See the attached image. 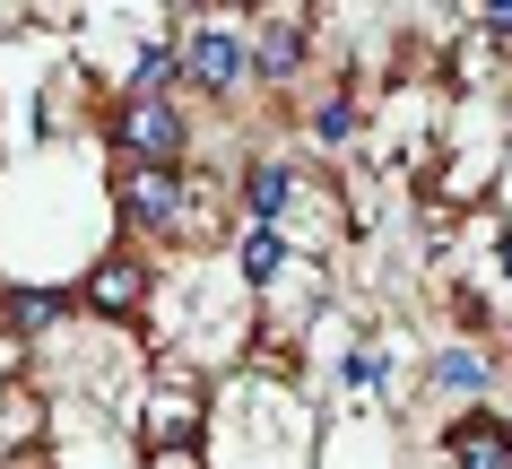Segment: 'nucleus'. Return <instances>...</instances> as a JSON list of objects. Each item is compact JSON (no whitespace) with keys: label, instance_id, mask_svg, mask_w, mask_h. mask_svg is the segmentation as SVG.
<instances>
[{"label":"nucleus","instance_id":"obj_1","mask_svg":"<svg viewBox=\"0 0 512 469\" xmlns=\"http://www.w3.org/2000/svg\"><path fill=\"white\" fill-rule=\"evenodd\" d=\"M113 148L122 157H139V166H183V148H191V122L174 96H122V113H113Z\"/></svg>","mask_w":512,"mask_h":469},{"label":"nucleus","instance_id":"obj_2","mask_svg":"<svg viewBox=\"0 0 512 469\" xmlns=\"http://www.w3.org/2000/svg\"><path fill=\"white\" fill-rule=\"evenodd\" d=\"M183 79L200 87V96H226V87L243 79V35L235 27H191L183 35Z\"/></svg>","mask_w":512,"mask_h":469},{"label":"nucleus","instance_id":"obj_3","mask_svg":"<svg viewBox=\"0 0 512 469\" xmlns=\"http://www.w3.org/2000/svg\"><path fill=\"white\" fill-rule=\"evenodd\" d=\"M122 218L148 226V235L174 226V218H183V166H131V174H122Z\"/></svg>","mask_w":512,"mask_h":469},{"label":"nucleus","instance_id":"obj_4","mask_svg":"<svg viewBox=\"0 0 512 469\" xmlns=\"http://www.w3.org/2000/svg\"><path fill=\"white\" fill-rule=\"evenodd\" d=\"M443 443H452L460 469H512V426H504V417H460Z\"/></svg>","mask_w":512,"mask_h":469},{"label":"nucleus","instance_id":"obj_5","mask_svg":"<svg viewBox=\"0 0 512 469\" xmlns=\"http://www.w3.org/2000/svg\"><path fill=\"white\" fill-rule=\"evenodd\" d=\"M139 296H148V270L139 261H105V270L87 278V304L96 313H139Z\"/></svg>","mask_w":512,"mask_h":469},{"label":"nucleus","instance_id":"obj_6","mask_svg":"<svg viewBox=\"0 0 512 469\" xmlns=\"http://www.w3.org/2000/svg\"><path fill=\"white\" fill-rule=\"evenodd\" d=\"M61 313H70V296H53V287H9L0 296V322L9 331H53Z\"/></svg>","mask_w":512,"mask_h":469},{"label":"nucleus","instance_id":"obj_7","mask_svg":"<svg viewBox=\"0 0 512 469\" xmlns=\"http://www.w3.org/2000/svg\"><path fill=\"white\" fill-rule=\"evenodd\" d=\"M287 192H296V174L278 166V157H261V166L243 174V200H252V226H278V209H287Z\"/></svg>","mask_w":512,"mask_h":469},{"label":"nucleus","instance_id":"obj_8","mask_svg":"<svg viewBox=\"0 0 512 469\" xmlns=\"http://www.w3.org/2000/svg\"><path fill=\"white\" fill-rule=\"evenodd\" d=\"M243 278L261 287V278H278V261H287V244H278V226H243V244H235Z\"/></svg>","mask_w":512,"mask_h":469},{"label":"nucleus","instance_id":"obj_9","mask_svg":"<svg viewBox=\"0 0 512 469\" xmlns=\"http://www.w3.org/2000/svg\"><path fill=\"white\" fill-rule=\"evenodd\" d=\"M304 61V18H270L261 27V70H296Z\"/></svg>","mask_w":512,"mask_h":469},{"label":"nucleus","instance_id":"obj_10","mask_svg":"<svg viewBox=\"0 0 512 469\" xmlns=\"http://www.w3.org/2000/svg\"><path fill=\"white\" fill-rule=\"evenodd\" d=\"M434 383L443 391H486V357L478 348H443V357H434Z\"/></svg>","mask_w":512,"mask_h":469},{"label":"nucleus","instance_id":"obj_11","mask_svg":"<svg viewBox=\"0 0 512 469\" xmlns=\"http://www.w3.org/2000/svg\"><path fill=\"white\" fill-rule=\"evenodd\" d=\"M313 131H322V139H348L356 131V105H322V113H313Z\"/></svg>","mask_w":512,"mask_h":469}]
</instances>
